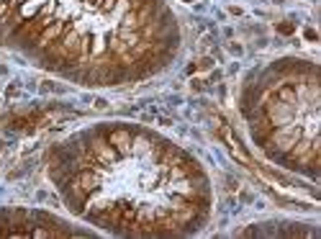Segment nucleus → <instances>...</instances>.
I'll use <instances>...</instances> for the list:
<instances>
[{
    "mask_svg": "<svg viewBox=\"0 0 321 239\" xmlns=\"http://www.w3.org/2000/svg\"><path fill=\"white\" fill-rule=\"evenodd\" d=\"M105 139H108V144L118 152V157H124V155H129V152H131L134 137H131V131H129V129H124V126H113V129H108Z\"/></svg>",
    "mask_w": 321,
    "mask_h": 239,
    "instance_id": "nucleus-1",
    "label": "nucleus"
},
{
    "mask_svg": "<svg viewBox=\"0 0 321 239\" xmlns=\"http://www.w3.org/2000/svg\"><path fill=\"white\" fill-rule=\"evenodd\" d=\"M278 31L280 34H293V23H278Z\"/></svg>",
    "mask_w": 321,
    "mask_h": 239,
    "instance_id": "nucleus-2",
    "label": "nucleus"
},
{
    "mask_svg": "<svg viewBox=\"0 0 321 239\" xmlns=\"http://www.w3.org/2000/svg\"><path fill=\"white\" fill-rule=\"evenodd\" d=\"M185 3H193V0H185Z\"/></svg>",
    "mask_w": 321,
    "mask_h": 239,
    "instance_id": "nucleus-3",
    "label": "nucleus"
}]
</instances>
